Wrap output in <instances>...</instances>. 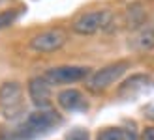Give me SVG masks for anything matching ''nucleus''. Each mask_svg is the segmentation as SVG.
Listing matches in <instances>:
<instances>
[{
    "label": "nucleus",
    "instance_id": "f257e3e1",
    "mask_svg": "<svg viewBox=\"0 0 154 140\" xmlns=\"http://www.w3.org/2000/svg\"><path fill=\"white\" fill-rule=\"evenodd\" d=\"M62 123V116L53 108H38L26 118L19 120L13 127L0 131V140H36L49 135Z\"/></svg>",
    "mask_w": 154,
    "mask_h": 140
},
{
    "label": "nucleus",
    "instance_id": "f03ea898",
    "mask_svg": "<svg viewBox=\"0 0 154 140\" xmlns=\"http://www.w3.org/2000/svg\"><path fill=\"white\" fill-rule=\"evenodd\" d=\"M0 110L8 120L17 121L25 114V92L17 80H6L0 86Z\"/></svg>",
    "mask_w": 154,
    "mask_h": 140
},
{
    "label": "nucleus",
    "instance_id": "20e7f679",
    "mask_svg": "<svg viewBox=\"0 0 154 140\" xmlns=\"http://www.w3.org/2000/svg\"><path fill=\"white\" fill-rule=\"evenodd\" d=\"M111 22H113V13L109 10H94V11L81 13L72 22V30L79 36H92L100 30L109 28Z\"/></svg>",
    "mask_w": 154,
    "mask_h": 140
},
{
    "label": "nucleus",
    "instance_id": "423d86ee",
    "mask_svg": "<svg viewBox=\"0 0 154 140\" xmlns=\"http://www.w3.org/2000/svg\"><path fill=\"white\" fill-rule=\"evenodd\" d=\"M66 43H68V32L64 28H49L36 34L30 39V49L40 54H49V52L60 51Z\"/></svg>",
    "mask_w": 154,
    "mask_h": 140
},
{
    "label": "nucleus",
    "instance_id": "7ed1b4c3",
    "mask_svg": "<svg viewBox=\"0 0 154 140\" xmlns=\"http://www.w3.org/2000/svg\"><path fill=\"white\" fill-rule=\"evenodd\" d=\"M128 69H130V62H126V60L113 62V64L98 69V71H94L92 75L87 77V88L92 93H102L105 90H109L117 80H120V77Z\"/></svg>",
    "mask_w": 154,
    "mask_h": 140
},
{
    "label": "nucleus",
    "instance_id": "f8f14e48",
    "mask_svg": "<svg viewBox=\"0 0 154 140\" xmlns=\"http://www.w3.org/2000/svg\"><path fill=\"white\" fill-rule=\"evenodd\" d=\"M19 15H21L19 10H4V11H0V30L11 26L13 22L19 19Z\"/></svg>",
    "mask_w": 154,
    "mask_h": 140
},
{
    "label": "nucleus",
    "instance_id": "9d476101",
    "mask_svg": "<svg viewBox=\"0 0 154 140\" xmlns=\"http://www.w3.org/2000/svg\"><path fill=\"white\" fill-rule=\"evenodd\" d=\"M150 84H154L147 75H134V77H130V79L122 84V88L119 90L120 95H124V97H134L137 95V93H141L145 92Z\"/></svg>",
    "mask_w": 154,
    "mask_h": 140
},
{
    "label": "nucleus",
    "instance_id": "9b49d317",
    "mask_svg": "<svg viewBox=\"0 0 154 140\" xmlns=\"http://www.w3.org/2000/svg\"><path fill=\"white\" fill-rule=\"evenodd\" d=\"M96 140H137V135L132 129L124 127H107L103 131H100Z\"/></svg>",
    "mask_w": 154,
    "mask_h": 140
},
{
    "label": "nucleus",
    "instance_id": "4468645a",
    "mask_svg": "<svg viewBox=\"0 0 154 140\" xmlns=\"http://www.w3.org/2000/svg\"><path fill=\"white\" fill-rule=\"evenodd\" d=\"M141 140H154V127H147L141 135Z\"/></svg>",
    "mask_w": 154,
    "mask_h": 140
},
{
    "label": "nucleus",
    "instance_id": "0eeeda50",
    "mask_svg": "<svg viewBox=\"0 0 154 140\" xmlns=\"http://www.w3.org/2000/svg\"><path fill=\"white\" fill-rule=\"evenodd\" d=\"M28 97L36 108H51L53 103V86L43 77H32L28 80Z\"/></svg>",
    "mask_w": 154,
    "mask_h": 140
},
{
    "label": "nucleus",
    "instance_id": "6e6552de",
    "mask_svg": "<svg viewBox=\"0 0 154 140\" xmlns=\"http://www.w3.org/2000/svg\"><path fill=\"white\" fill-rule=\"evenodd\" d=\"M57 103L58 106L66 112H75V110H87L88 103L85 99L83 92L75 90V88H66L57 95Z\"/></svg>",
    "mask_w": 154,
    "mask_h": 140
},
{
    "label": "nucleus",
    "instance_id": "39448f33",
    "mask_svg": "<svg viewBox=\"0 0 154 140\" xmlns=\"http://www.w3.org/2000/svg\"><path fill=\"white\" fill-rule=\"evenodd\" d=\"M90 75V67L87 66H58L47 69L42 77L51 86H64V84H73L85 80Z\"/></svg>",
    "mask_w": 154,
    "mask_h": 140
},
{
    "label": "nucleus",
    "instance_id": "ddd939ff",
    "mask_svg": "<svg viewBox=\"0 0 154 140\" xmlns=\"http://www.w3.org/2000/svg\"><path fill=\"white\" fill-rule=\"evenodd\" d=\"M66 140H90V133L83 127H75L66 135Z\"/></svg>",
    "mask_w": 154,
    "mask_h": 140
},
{
    "label": "nucleus",
    "instance_id": "1a4fd4ad",
    "mask_svg": "<svg viewBox=\"0 0 154 140\" xmlns=\"http://www.w3.org/2000/svg\"><path fill=\"white\" fill-rule=\"evenodd\" d=\"M130 45L135 51H152L154 49V22L137 28V32L130 39Z\"/></svg>",
    "mask_w": 154,
    "mask_h": 140
}]
</instances>
